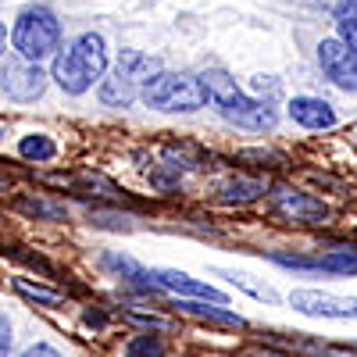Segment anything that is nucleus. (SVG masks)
I'll use <instances>...</instances> for the list:
<instances>
[{
	"instance_id": "obj_12",
	"label": "nucleus",
	"mask_w": 357,
	"mask_h": 357,
	"mask_svg": "<svg viewBox=\"0 0 357 357\" xmlns=\"http://www.w3.org/2000/svg\"><path fill=\"white\" fill-rule=\"evenodd\" d=\"M97 100L104 104V107H132L136 100H139V86L129 79V75H122V72H111V75H104L100 82H97Z\"/></svg>"
},
{
	"instance_id": "obj_6",
	"label": "nucleus",
	"mask_w": 357,
	"mask_h": 357,
	"mask_svg": "<svg viewBox=\"0 0 357 357\" xmlns=\"http://www.w3.org/2000/svg\"><path fill=\"white\" fill-rule=\"evenodd\" d=\"M318 68L343 93H357V47H350L343 36H329L318 43Z\"/></svg>"
},
{
	"instance_id": "obj_4",
	"label": "nucleus",
	"mask_w": 357,
	"mask_h": 357,
	"mask_svg": "<svg viewBox=\"0 0 357 357\" xmlns=\"http://www.w3.org/2000/svg\"><path fill=\"white\" fill-rule=\"evenodd\" d=\"M11 47L29 61H47L61 50V22L47 4H29L11 25Z\"/></svg>"
},
{
	"instance_id": "obj_5",
	"label": "nucleus",
	"mask_w": 357,
	"mask_h": 357,
	"mask_svg": "<svg viewBox=\"0 0 357 357\" xmlns=\"http://www.w3.org/2000/svg\"><path fill=\"white\" fill-rule=\"evenodd\" d=\"M47 82H50V75L40 68V61H29L22 54L0 61V89L18 104H36L47 93Z\"/></svg>"
},
{
	"instance_id": "obj_10",
	"label": "nucleus",
	"mask_w": 357,
	"mask_h": 357,
	"mask_svg": "<svg viewBox=\"0 0 357 357\" xmlns=\"http://www.w3.org/2000/svg\"><path fill=\"white\" fill-rule=\"evenodd\" d=\"M154 279L161 289H172L178 296H197V301H215V304H229V296L222 289H215L211 282L204 279H193L186 272H178V268H154Z\"/></svg>"
},
{
	"instance_id": "obj_7",
	"label": "nucleus",
	"mask_w": 357,
	"mask_h": 357,
	"mask_svg": "<svg viewBox=\"0 0 357 357\" xmlns=\"http://www.w3.org/2000/svg\"><path fill=\"white\" fill-rule=\"evenodd\" d=\"M289 307L307 318H333V321H357V296H336L325 289H293Z\"/></svg>"
},
{
	"instance_id": "obj_9",
	"label": "nucleus",
	"mask_w": 357,
	"mask_h": 357,
	"mask_svg": "<svg viewBox=\"0 0 357 357\" xmlns=\"http://www.w3.org/2000/svg\"><path fill=\"white\" fill-rule=\"evenodd\" d=\"M286 114H289V122H296L301 129H311V132H321V129H336V111L329 100H321V97H293L286 104Z\"/></svg>"
},
{
	"instance_id": "obj_16",
	"label": "nucleus",
	"mask_w": 357,
	"mask_h": 357,
	"mask_svg": "<svg viewBox=\"0 0 357 357\" xmlns=\"http://www.w3.org/2000/svg\"><path fill=\"white\" fill-rule=\"evenodd\" d=\"M18 154H22L25 161H36V165H43V161H54V158H57V143H54L50 136L33 132V136H22V143H18Z\"/></svg>"
},
{
	"instance_id": "obj_21",
	"label": "nucleus",
	"mask_w": 357,
	"mask_h": 357,
	"mask_svg": "<svg viewBox=\"0 0 357 357\" xmlns=\"http://www.w3.org/2000/svg\"><path fill=\"white\" fill-rule=\"evenodd\" d=\"M11 343H15L11 318H8V311H4V307H0V357H8V354H11Z\"/></svg>"
},
{
	"instance_id": "obj_11",
	"label": "nucleus",
	"mask_w": 357,
	"mask_h": 357,
	"mask_svg": "<svg viewBox=\"0 0 357 357\" xmlns=\"http://www.w3.org/2000/svg\"><path fill=\"white\" fill-rule=\"evenodd\" d=\"M275 211L289 222H304V225L329 218V207H325L318 197L301 193V190H275Z\"/></svg>"
},
{
	"instance_id": "obj_1",
	"label": "nucleus",
	"mask_w": 357,
	"mask_h": 357,
	"mask_svg": "<svg viewBox=\"0 0 357 357\" xmlns=\"http://www.w3.org/2000/svg\"><path fill=\"white\" fill-rule=\"evenodd\" d=\"M204 89H207V104H211L225 122H232L236 129H247V132H272L279 126V114L275 107L261 100V97H250L247 89L236 86L232 75H225L222 68H207L204 75Z\"/></svg>"
},
{
	"instance_id": "obj_17",
	"label": "nucleus",
	"mask_w": 357,
	"mask_h": 357,
	"mask_svg": "<svg viewBox=\"0 0 357 357\" xmlns=\"http://www.w3.org/2000/svg\"><path fill=\"white\" fill-rule=\"evenodd\" d=\"M15 289L25 296V301H36V304H43V307H61V304H65V293L47 289V286H33L29 279H15Z\"/></svg>"
},
{
	"instance_id": "obj_13",
	"label": "nucleus",
	"mask_w": 357,
	"mask_h": 357,
	"mask_svg": "<svg viewBox=\"0 0 357 357\" xmlns=\"http://www.w3.org/2000/svg\"><path fill=\"white\" fill-rule=\"evenodd\" d=\"M118 72L129 75L143 89L146 79L161 72V61H158V57H151V54H139V50H122V57H118Z\"/></svg>"
},
{
	"instance_id": "obj_14",
	"label": "nucleus",
	"mask_w": 357,
	"mask_h": 357,
	"mask_svg": "<svg viewBox=\"0 0 357 357\" xmlns=\"http://www.w3.org/2000/svg\"><path fill=\"white\" fill-rule=\"evenodd\" d=\"M178 311H186L193 318H207V321H218V325H232V329H243V318L236 311H225V304H211L207 301H197V296H186V301H178Z\"/></svg>"
},
{
	"instance_id": "obj_23",
	"label": "nucleus",
	"mask_w": 357,
	"mask_h": 357,
	"mask_svg": "<svg viewBox=\"0 0 357 357\" xmlns=\"http://www.w3.org/2000/svg\"><path fill=\"white\" fill-rule=\"evenodd\" d=\"M4 50H8V29L0 22V61H4Z\"/></svg>"
},
{
	"instance_id": "obj_18",
	"label": "nucleus",
	"mask_w": 357,
	"mask_h": 357,
	"mask_svg": "<svg viewBox=\"0 0 357 357\" xmlns=\"http://www.w3.org/2000/svg\"><path fill=\"white\" fill-rule=\"evenodd\" d=\"M336 29L350 47H357V0H340L336 4Z\"/></svg>"
},
{
	"instance_id": "obj_8",
	"label": "nucleus",
	"mask_w": 357,
	"mask_h": 357,
	"mask_svg": "<svg viewBox=\"0 0 357 357\" xmlns=\"http://www.w3.org/2000/svg\"><path fill=\"white\" fill-rule=\"evenodd\" d=\"M275 264L293 268V272H329V275H357V250H333L321 257H289V254H272Z\"/></svg>"
},
{
	"instance_id": "obj_3",
	"label": "nucleus",
	"mask_w": 357,
	"mask_h": 357,
	"mask_svg": "<svg viewBox=\"0 0 357 357\" xmlns=\"http://www.w3.org/2000/svg\"><path fill=\"white\" fill-rule=\"evenodd\" d=\"M139 100L154 111H165V114H190V111H200L207 107V89H204V79L200 75H190V72H158L143 82L139 89Z\"/></svg>"
},
{
	"instance_id": "obj_19",
	"label": "nucleus",
	"mask_w": 357,
	"mask_h": 357,
	"mask_svg": "<svg viewBox=\"0 0 357 357\" xmlns=\"http://www.w3.org/2000/svg\"><path fill=\"white\" fill-rule=\"evenodd\" d=\"M126 357H165V343L158 336H136L126 347Z\"/></svg>"
},
{
	"instance_id": "obj_20",
	"label": "nucleus",
	"mask_w": 357,
	"mask_h": 357,
	"mask_svg": "<svg viewBox=\"0 0 357 357\" xmlns=\"http://www.w3.org/2000/svg\"><path fill=\"white\" fill-rule=\"evenodd\" d=\"M229 279H232V286L247 289L250 296H257V301H268V304H275V301H279V296H275L272 289H268V286H257V282H250V275H240V272H232Z\"/></svg>"
},
{
	"instance_id": "obj_2",
	"label": "nucleus",
	"mask_w": 357,
	"mask_h": 357,
	"mask_svg": "<svg viewBox=\"0 0 357 357\" xmlns=\"http://www.w3.org/2000/svg\"><path fill=\"white\" fill-rule=\"evenodd\" d=\"M107 75V43L100 33H79L65 50L54 54L50 79L65 89L68 97H82Z\"/></svg>"
},
{
	"instance_id": "obj_22",
	"label": "nucleus",
	"mask_w": 357,
	"mask_h": 357,
	"mask_svg": "<svg viewBox=\"0 0 357 357\" xmlns=\"http://www.w3.org/2000/svg\"><path fill=\"white\" fill-rule=\"evenodd\" d=\"M18 357H61V350L50 347V343H33V347H25Z\"/></svg>"
},
{
	"instance_id": "obj_15",
	"label": "nucleus",
	"mask_w": 357,
	"mask_h": 357,
	"mask_svg": "<svg viewBox=\"0 0 357 357\" xmlns=\"http://www.w3.org/2000/svg\"><path fill=\"white\" fill-rule=\"evenodd\" d=\"M104 264H107V268H114V272L122 275L126 282H132V286H139V289H161V286H158V279H154V272H146V268H143V264H136L132 257L107 254V257H104Z\"/></svg>"
}]
</instances>
